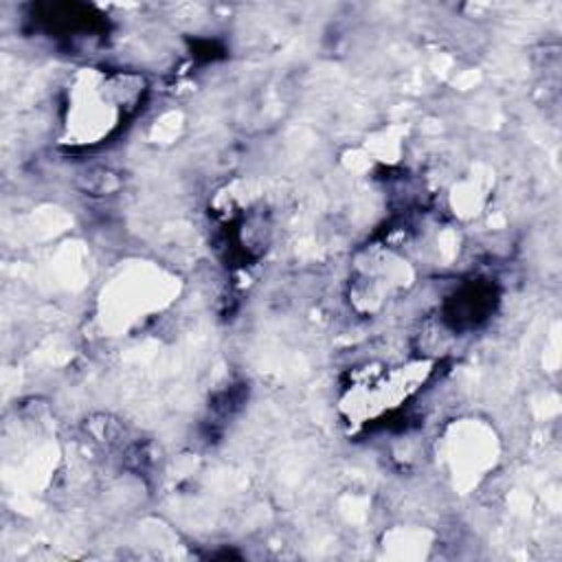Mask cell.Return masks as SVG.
Instances as JSON below:
<instances>
[{
    "label": "cell",
    "mask_w": 562,
    "mask_h": 562,
    "mask_svg": "<svg viewBox=\"0 0 562 562\" xmlns=\"http://www.w3.org/2000/svg\"><path fill=\"white\" fill-rule=\"evenodd\" d=\"M143 90V79L136 75L86 70L68 92V138L81 145L101 143L134 112Z\"/></svg>",
    "instance_id": "cell-1"
}]
</instances>
